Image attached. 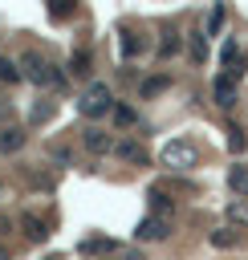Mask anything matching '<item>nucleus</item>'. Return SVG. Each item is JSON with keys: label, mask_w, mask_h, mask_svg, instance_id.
<instances>
[{"label": "nucleus", "mask_w": 248, "mask_h": 260, "mask_svg": "<svg viewBox=\"0 0 248 260\" xmlns=\"http://www.w3.org/2000/svg\"><path fill=\"white\" fill-rule=\"evenodd\" d=\"M114 93H110V85L106 81H94V85H85V93L77 98V110H81V118H106V114H114Z\"/></svg>", "instance_id": "f257e3e1"}, {"label": "nucleus", "mask_w": 248, "mask_h": 260, "mask_svg": "<svg viewBox=\"0 0 248 260\" xmlns=\"http://www.w3.org/2000/svg\"><path fill=\"white\" fill-rule=\"evenodd\" d=\"M159 162H163L167 171H191V167L199 162V146H195L191 138H171V142L159 150Z\"/></svg>", "instance_id": "f03ea898"}, {"label": "nucleus", "mask_w": 248, "mask_h": 260, "mask_svg": "<svg viewBox=\"0 0 248 260\" xmlns=\"http://www.w3.org/2000/svg\"><path fill=\"white\" fill-rule=\"evenodd\" d=\"M20 73H24L33 85H57V81H61V73H53L49 57H45V53H37V49H28V53L20 57Z\"/></svg>", "instance_id": "7ed1b4c3"}, {"label": "nucleus", "mask_w": 248, "mask_h": 260, "mask_svg": "<svg viewBox=\"0 0 248 260\" xmlns=\"http://www.w3.org/2000/svg\"><path fill=\"white\" fill-rule=\"evenodd\" d=\"M171 236V219H163V215H146V219H138V228H134V240L138 244H159V240H167Z\"/></svg>", "instance_id": "20e7f679"}, {"label": "nucleus", "mask_w": 248, "mask_h": 260, "mask_svg": "<svg viewBox=\"0 0 248 260\" xmlns=\"http://www.w3.org/2000/svg\"><path fill=\"white\" fill-rule=\"evenodd\" d=\"M81 146H85L89 154H98V158H102V154H110V150H118L114 134H106L102 126H85V130H81Z\"/></svg>", "instance_id": "39448f33"}, {"label": "nucleus", "mask_w": 248, "mask_h": 260, "mask_svg": "<svg viewBox=\"0 0 248 260\" xmlns=\"http://www.w3.org/2000/svg\"><path fill=\"white\" fill-rule=\"evenodd\" d=\"M236 85H240V81H236V77H228V73H220V77H215L211 98H215V106H220V110H228V106L236 102Z\"/></svg>", "instance_id": "423d86ee"}, {"label": "nucleus", "mask_w": 248, "mask_h": 260, "mask_svg": "<svg viewBox=\"0 0 248 260\" xmlns=\"http://www.w3.org/2000/svg\"><path fill=\"white\" fill-rule=\"evenodd\" d=\"M146 49H150L146 32H138V28H122V57H138V53H146Z\"/></svg>", "instance_id": "0eeeda50"}, {"label": "nucleus", "mask_w": 248, "mask_h": 260, "mask_svg": "<svg viewBox=\"0 0 248 260\" xmlns=\"http://www.w3.org/2000/svg\"><path fill=\"white\" fill-rule=\"evenodd\" d=\"M77 252H81V256H106V252H122V248H118L110 236H89V240L77 244Z\"/></svg>", "instance_id": "6e6552de"}, {"label": "nucleus", "mask_w": 248, "mask_h": 260, "mask_svg": "<svg viewBox=\"0 0 248 260\" xmlns=\"http://www.w3.org/2000/svg\"><path fill=\"white\" fill-rule=\"evenodd\" d=\"M24 146V130L20 126H4L0 130V154H16Z\"/></svg>", "instance_id": "1a4fd4ad"}, {"label": "nucleus", "mask_w": 248, "mask_h": 260, "mask_svg": "<svg viewBox=\"0 0 248 260\" xmlns=\"http://www.w3.org/2000/svg\"><path fill=\"white\" fill-rule=\"evenodd\" d=\"M146 199H150V215H163V219H167V215L175 211V199H167V195H163V187H150V195H146Z\"/></svg>", "instance_id": "9d476101"}, {"label": "nucleus", "mask_w": 248, "mask_h": 260, "mask_svg": "<svg viewBox=\"0 0 248 260\" xmlns=\"http://www.w3.org/2000/svg\"><path fill=\"white\" fill-rule=\"evenodd\" d=\"M228 187L236 191V199H248V167H240V162H236V167L228 171Z\"/></svg>", "instance_id": "9b49d317"}, {"label": "nucleus", "mask_w": 248, "mask_h": 260, "mask_svg": "<svg viewBox=\"0 0 248 260\" xmlns=\"http://www.w3.org/2000/svg\"><path fill=\"white\" fill-rule=\"evenodd\" d=\"M20 77H24V73H20V65H16V61L0 49V81H4V85H16Z\"/></svg>", "instance_id": "f8f14e48"}, {"label": "nucleus", "mask_w": 248, "mask_h": 260, "mask_svg": "<svg viewBox=\"0 0 248 260\" xmlns=\"http://www.w3.org/2000/svg\"><path fill=\"white\" fill-rule=\"evenodd\" d=\"M89 49H77V53H69V73L73 77H89Z\"/></svg>", "instance_id": "ddd939ff"}, {"label": "nucleus", "mask_w": 248, "mask_h": 260, "mask_svg": "<svg viewBox=\"0 0 248 260\" xmlns=\"http://www.w3.org/2000/svg\"><path fill=\"white\" fill-rule=\"evenodd\" d=\"M20 228H24V236H28V240H33V244H37V240H45V236H49V232H45V223H41V219H37V215H33V211H24V215H20Z\"/></svg>", "instance_id": "4468645a"}, {"label": "nucleus", "mask_w": 248, "mask_h": 260, "mask_svg": "<svg viewBox=\"0 0 248 260\" xmlns=\"http://www.w3.org/2000/svg\"><path fill=\"white\" fill-rule=\"evenodd\" d=\"M228 219H232L236 228H248V199H232V203H228Z\"/></svg>", "instance_id": "2eb2a0df"}, {"label": "nucleus", "mask_w": 248, "mask_h": 260, "mask_svg": "<svg viewBox=\"0 0 248 260\" xmlns=\"http://www.w3.org/2000/svg\"><path fill=\"white\" fill-rule=\"evenodd\" d=\"M118 154H122L126 162H146V150H142L138 142H118Z\"/></svg>", "instance_id": "dca6fc26"}, {"label": "nucleus", "mask_w": 248, "mask_h": 260, "mask_svg": "<svg viewBox=\"0 0 248 260\" xmlns=\"http://www.w3.org/2000/svg\"><path fill=\"white\" fill-rule=\"evenodd\" d=\"M179 49H183V37H179V32H167L163 45H159V57H175Z\"/></svg>", "instance_id": "f3484780"}, {"label": "nucleus", "mask_w": 248, "mask_h": 260, "mask_svg": "<svg viewBox=\"0 0 248 260\" xmlns=\"http://www.w3.org/2000/svg\"><path fill=\"white\" fill-rule=\"evenodd\" d=\"M191 57H195V61H203V57H207V32H203V28H195V32H191Z\"/></svg>", "instance_id": "a211bd4d"}, {"label": "nucleus", "mask_w": 248, "mask_h": 260, "mask_svg": "<svg viewBox=\"0 0 248 260\" xmlns=\"http://www.w3.org/2000/svg\"><path fill=\"white\" fill-rule=\"evenodd\" d=\"M167 85H171V77H167V73L146 77V81H142V98H154V93H159V89H167Z\"/></svg>", "instance_id": "6ab92c4d"}, {"label": "nucleus", "mask_w": 248, "mask_h": 260, "mask_svg": "<svg viewBox=\"0 0 248 260\" xmlns=\"http://www.w3.org/2000/svg\"><path fill=\"white\" fill-rule=\"evenodd\" d=\"M49 16H53V20L73 16V0H49Z\"/></svg>", "instance_id": "aec40b11"}, {"label": "nucleus", "mask_w": 248, "mask_h": 260, "mask_svg": "<svg viewBox=\"0 0 248 260\" xmlns=\"http://www.w3.org/2000/svg\"><path fill=\"white\" fill-rule=\"evenodd\" d=\"M211 244H215V248H236V232H232V228H215V232H211Z\"/></svg>", "instance_id": "412c9836"}, {"label": "nucleus", "mask_w": 248, "mask_h": 260, "mask_svg": "<svg viewBox=\"0 0 248 260\" xmlns=\"http://www.w3.org/2000/svg\"><path fill=\"white\" fill-rule=\"evenodd\" d=\"M244 146H248L244 130H236V126H232V130H228V150H232V154H244Z\"/></svg>", "instance_id": "4be33fe9"}, {"label": "nucleus", "mask_w": 248, "mask_h": 260, "mask_svg": "<svg viewBox=\"0 0 248 260\" xmlns=\"http://www.w3.org/2000/svg\"><path fill=\"white\" fill-rule=\"evenodd\" d=\"M114 122H118V126H130V122H134V110H130V106H114Z\"/></svg>", "instance_id": "5701e85b"}, {"label": "nucleus", "mask_w": 248, "mask_h": 260, "mask_svg": "<svg viewBox=\"0 0 248 260\" xmlns=\"http://www.w3.org/2000/svg\"><path fill=\"white\" fill-rule=\"evenodd\" d=\"M220 24H224V4H215V8H211V20H207V32H220Z\"/></svg>", "instance_id": "b1692460"}, {"label": "nucleus", "mask_w": 248, "mask_h": 260, "mask_svg": "<svg viewBox=\"0 0 248 260\" xmlns=\"http://www.w3.org/2000/svg\"><path fill=\"white\" fill-rule=\"evenodd\" d=\"M49 114H53V106H49V102H37V106H33V122H45Z\"/></svg>", "instance_id": "393cba45"}, {"label": "nucleus", "mask_w": 248, "mask_h": 260, "mask_svg": "<svg viewBox=\"0 0 248 260\" xmlns=\"http://www.w3.org/2000/svg\"><path fill=\"white\" fill-rule=\"evenodd\" d=\"M118 260H146V256H142V248H122Z\"/></svg>", "instance_id": "a878e982"}, {"label": "nucleus", "mask_w": 248, "mask_h": 260, "mask_svg": "<svg viewBox=\"0 0 248 260\" xmlns=\"http://www.w3.org/2000/svg\"><path fill=\"white\" fill-rule=\"evenodd\" d=\"M0 260H8V248H0Z\"/></svg>", "instance_id": "bb28decb"}, {"label": "nucleus", "mask_w": 248, "mask_h": 260, "mask_svg": "<svg viewBox=\"0 0 248 260\" xmlns=\"http://www.w3.org/2000/svg\"><path fill=\"white\" fill-rule=\"evenodd\" d=\"M49 260H61V256H49Z\"/></svg>", "instance_id": "cd10ccee"}]
</instances>
